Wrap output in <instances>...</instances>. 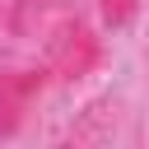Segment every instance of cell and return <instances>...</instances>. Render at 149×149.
<instances>
[{"label": "cell", "instance_id": "1", "mask_svg": "<svg viewBox=\"0 0 149 149\" xmlns=\"http://www.w3.org/2000/svg\"><path fill=\"white\" fill-rule=\"evenodd\" d=\"M102 37L84 23V19H61L56 28H51V37H47V70L56 74V79H65V84H79V79H88L98 65H102Z\"/></svg>", "mask_w": 149, "mask_h": 149}, {"label": "cell", "instance_id": "2", "mask_svg": "<svg viewBox=\"0 0 149 149\" xmlns=\"http://www.w3.org/2000/svg\"><path fill=\"white\" fill-rule=\"evenodd\" d=\"M51 70L47 65H28V70H0V135H14L28 116V107L42 98Z\"/></svg>", "mask_w": 149, "mask_h": 149}, {"label": "cell", "instance_id": "3", "mask_svg": "<svg viewBox=\"0 0 149 149\" xmlns=\"http://www.w3.org/2000/svg\"><path fill=\"white\" fill-rule=\"evenodd\" d=\"M51 5H56V0H14V5H9V33H19V37L33 33V23H37Z\"/></svg>", "mask_w": 149, "mask_h": 149}, {"label": "cell", "instance_id": "4", "mask_svg": "<svg viewBox=\"0 0 149 149\" xmlns=\"http://www.w3.org/2000/svg\"><path fill=\"white\" fill-rule=\"evenodd\" d=\"M102 5V23L107 28H121V23H130V14H135V0H98Z\"/></svg>", "mask_w": 149, "mask_h": 149}]
</instances>
